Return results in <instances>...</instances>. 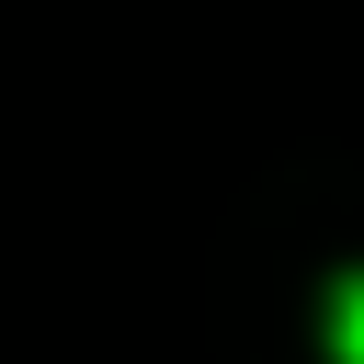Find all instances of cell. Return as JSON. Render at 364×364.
I'll return each instance as SVG.
<instances>
[{
  "label": "cell",
  "mask_w": 364,
  "mask_h": 364,
  "mask_svg": "<svg viewBox=\"0 0 364 364\" xmlns=\"http://www.w3.org/2000/svg\"><path fill=\"white\" fill-rule=\"evenodd\" d=\"M330 353H341V364H364V273H341V284H330Z\"/></svg>",
  "instance_id": "1"
}]
</instances>
